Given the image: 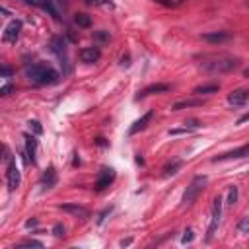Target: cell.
<instances>
[{
  "instance_id": "cell-39",
  "label": "cell",
  "mask_w": 249,
  "mask_h": 249,
  "mask_svg": "<svg viewBox=\"0 0 249 249\" xmlns=\"http://www.w3.org/2000/svg\"><path fill=\"white\" fill-rule=\"evenodd\" d=\"M86 4H101V2H105V0H84Z\"/></svg>"
},
{
  "instance_id": "cell-6",
  "label": "cell",
  "mask_w": 249,
  "mask_h": 249,
  "mask_svg": "<svg viewBox=\"0 0 249 249\" xmlns=\"http://www.w3.org/2000/svg\"><path fill=\"white\" fill-rule=\"evenodd\" d=\"M113 181H115V169H113V167H103V169L99 171L95 183H93V191H95V193H101V191H105Z\"/></svg>"
},
{
  "instance_id": "cell-11",
  "label": "cell",
  "mask_w": 249,
  "mask_h": 249,
  "mask_svg": "<svg viewBox=\"0 0 249 249\" xmlns=\"http://www.w3.org/2000/svg\"><path fill=\"white\" fill-rule=\"evenodd\" d=\"M78 54H80V60L86 62V64H93V62H97L101 58L99 47H84V49H80Z\"/></svg>"
},
{
  "instance_id": "cell-30",
  "label": "cell",
  "mask_w": 249,
  "mask_h": 249,
  "mask_svg": "<svg viewBox=\"0 0 249 249\" xmlns=\"http://www.w3.org/2000/svg\"><path fill=\"white\" fill-rule=\"evenodd\" d=\"M12 89H14V86L4 84V86H2V89H0V93H2V95H10V91H12Z\"/></svg>"
},
{
  "instance_id": "cell-33",
  "label": "cell",
  "mask_w": 249,
  "mask_h": 249,
  "mask_svg": "<svg viewBox=\"0 0 249 249\" xmlns=\"http://www.w3.org/2000/svg\"><path fill=\"white\" fill-rule=\"evenodd\" d=\"M247 121H249V111H247L245 115H241V117L237 119V124H243V123H247Z\"/></svg>"
},
{
  "instance_id": "cell-5",
  "label": "cell",
  "mask_w": 249,
  "mask_h": 249,
  "mask_svg": "<svg viewBox=\"0 0 249 249\" xmlns=\"http://www.w3.org/2000/svg\"><path fill=\"white\" fill-rule=\"evenodd\" d=\"M222 196H214V200H212V218H210V226H208V235H206V241H210L212 239V235H214V231H216V228H218V224H220V216H222Z\"/></svg>"
},
{
  "instance_id": "cell-18",
  "label": "cell",
  "mask_w": 249,
  "mask_h": 249,
  "mask_svg": "<svg viewBox=\"0 0 249 249\" xmlns=\"http://www.w3.org/2000/svg\"><path fill=\"white\" fill-rule=\"evenodd\" d=\"M51 47H53V51L58 54V58H64V60H66V45H64V39H62V37H53Z\"/></svg>"
},
{
  "instance_id": "cell-14",
  "label": "cell",
  "mask_w": 249,
  "mask_h": 249,
  "mask_svg": "<svg viewBox=\"0 0 249 249\" xmlns=\"http://www.w3.org/2000/svg\"><path fill=\"white\" fill-rule=\"evenodd\" d=\"M54 185H56V169H54L53 165H49V167L45 169L43 177H41V187H43V191H49V189H53Z\"/></svg>"
},
{
  "instance_id": "cell-29",
  "label": "cell",
  "mask_w": 249,
  "mask_h": 249,
  "mask_svg": "<svg viewBox=\"0 0 249 249\" xmlns=\"http://www.w3.org/2000/svg\"><path fill=\"white\" fill-rule=\"evenodd\" d=\"M181 241H183V243H191V241H193V230H187Z\"/></svg>"
},
{
  "instance_id": "cell-31",
  "label": "cell",
  "mask_w": 249,
  "mask_h": 249,
  "mask_svg": "<svg viewBox=\"0 0 249 249\" xmlns=\"http://www.w3.org/2000/svg\"><path fill=\"white\" fill-rule=\"evenodd\" d=\"M95 35H97V39H101V41H107V39H109V33H107V31H103V29H101V31H97Z\"/></svg>"
},
{
  "instance_id": "cell-22",
  "label": "cell",
  "mask_w": 249,
  "mask_h": 249,
  "mask_svg": "<svg viewBox=\"0 0 249 249\" xmlns=\"http://www.w3.org/2000/svg\"><path fill=\"white\" fill-rule=\"evenodd\" d=\"M74 21H76L78 27H89V25H91V18H89L88 14H76Z\"/></svg>"
},
{
  "instance_id": "cell-15",
  "label": "cell",
  "mask_w": 249,
  "mask_h": 249,
  "mask_svg": "<svg viewBox=\"0 0 249 249\" xmlns=\"http://www.w3.org/2000/svg\"><path fill=\"white\" fill-rule=\"evenodd\" d=\"M200 37H202L204 41L216 45V43H224V41H228V39L231 37V33H230V31H208V33H202Z\"/></svg>"
},
{
  "instance_id": "cell-27",
  "label": "cell",
  "mask_w": 249,
  "mask_h": 249,
  "mask_svg": "<svg viewBox=\"0 0 249 249\" xmlns=\"http://www.w3.org/2000/svg\"><path fill=\"white\" fill-rule=\"evenodd\" d=\"M185 126H187V128H200L202 124H200L196 119H189V121H185Z\"/></svg>"
},
{
  "instance_id": "cell-25",
  "label": "cell",
  "mask_w": 249,
  "mask_h": 249,
  "mask_svg": "<svg viewBox=\"0 0 249 249\" xmlns=\"http://www.w3.org/2000/svg\"><path fill=\"white\" fill-rule=\"evenodd\" d=\"M16 247H18V249H19V247H37V249H41V247H43V243H41V241H35V239H25V241L18 243ZM16 247H14V249H16Z\"/></svg>"
},
{
  "instance_id": "cell-7",
  "label": "cell",
  "mask_w": 249,
  "mask_h": 249,
  "mask_svg": "<svg viewBox=\"0 0 249 249\" xmlns=\"http://www.w3.org/2000/svg\"><path fill=\"white\" fill-rule=\"evenodd\" d=\"M58 208H60L62 212L74 216V218H80V220L89 218V210H88L86 206H82V204H76V202H66V204H60Z\"/></svg>"
},
{
  "instance_id": "cell-34",
  "label": "cell",
  "mask_w": 249,
  "mask_h": 249,
  "mask_svg": "<svg viewBox=\"0 0 249 249\" xmlns=\"http://www.w3.org/2000/svg\"><path fill=\"white\" fill-rule=\"evenodd\" d=\"M109 212H111V208H107V210H103V212H101V214H99V218H97V222H99V224H101V222H103V220H105V216H107V214H109Z\"/></svg>"
},
{
  "instance_id": "cell-3",
  "label": "cell",
  "mask_w": 249,
  "mask_h": 249,
  "mask_svg": "<svg viewBox=\"0 0 249 249\" xmlns=\"http://www.w3.org/2000/svg\"><path fill=\"white\" fill-rule=\"evenodd\" d=\"M206 183H208V177H206V175H195V177L191 179L189 187H187V189H185V193H183L181 204H183V206L193 204V202L198 198V195L206 189Z\"/></svg>"
},
{
  "instance_id": "cell-1",
  "label": "cell",
  "mask_w": 249,
  "mask_h": 249,
  "mask_svg": "<svg viewBox=\"0 0 249 249\" xmlns=\"http://www.w3.org/2000/svg\"><path fill=\"white\" fill-rule=\"evenodd\" d=\"M25 76L29 78V82L37 84V86H47V84H54L58 80V72L45 64V62H35L31 66L25 68Z\"/></svg>"
},
{
  "instance_id": "cell-28",
  "label": "cell",
  "mask_w": 249,
  "mask_h": 249,
  "mask_svg": "<svg viewBox=\"0 0 249 249\" xmlns=\"http://www.w3.org/2000/svg\"><path fill=\"white\" fill-rule=\"evenodd\" d=\"M29 126L35 130V134H41L43 132V126L39 124V121H29Z\"/></svg>"
},
{
  "instance_id": "cell-10",
  "label": "cell",
  "mask_w": 249,
  "mask_h": 249,
  "mask_svg": "<svg viewBox=\"0 0 249 249\" xmlns=\"http://www.w3.org/2000/svg\"><path fill=\"white\" fill-rule=\"evenodd\" d=\"M19 31H21V21H19V19H12V21L6 25V29H4L2 39H4L6 43H16L18 37H19Z\"/></svg>"
},
{
  "instance_id": "cell-37",
  "label": "cell",
  "mask_w": 249,
  "mask_h": 249,
  "mask_svg": "<svg viewBox=\"0 0 249 249\" xmlns=\"http://www.w3.org/2000/svg\"><path fill=\"white\" fill-rule=\"evenodd\" d=\"M95 144H97V146H107L105 138H97V140H95Z\"/></svg>"
},
{
  "instance_id": "cell-32",
  "label": "cell",
  "mask_w": 249,
  "mask_h": 249,
  "mask_svg": "<svg viewBox=\"0 0 249 249\" xmlns=\"http://www.w3.org/2000/svg\"><path fill=\"white\" fill-rule=\"evenodd\" d=\"M154 2H158V4H161V6H165V8H171V6H173L171 0H154Z\"/></svg>"
},
{
  "instance_id": "cell-41",
  "label": "cell",
  "mask_w": 249,
  "mask_h": 249,
  "mask_svg": "<svg viewBox=\"0 0 249 249\" xmlns=\"http://www.w3.org/2000/svg\"><path fill=\"white\" fill-rule=\"evenodd\" d=\"M243 76H245V78H249V68H245V70H243Z\"/></svg>"
},
{
  "instance_id": "cell-2",
  "label": "cell",
  "mask_w": 249,
  "mask_h": 249,
  "mask_svg": "<svg viewBox=\"0 0 249 249\" xmlns=\"http://www.w3.org/2000/svg\"><path fill=\"white\" fill-rule=\"evenodd\" d=\"M200 66L212 74H222V72H231L239 66V58L228 56V54H214V56H204Z\"/></svg>"
},
{
  "instance_id": "cell-21",
  "label": "cell",
  "mask_w": 249,
  "mask_h": 249,
  "mask_svg": "<svg viewBox=\"0 0 249 249\" xmlns=\"http://www.w3.org/2000/svg\"><path fill=\"white\" fill-rule=\"evenodd\" d=\"M181 165H183V161L181 160H175L173 163H167L165 167H163V177H169V175H175L179 169H181Z\"/></svg>"
},
{
  "instance_id": "cell-35",
  "label": "cell",
  "mask_w": 249,
  "mask_h": 249,
  "mask_svg": "<svg viewBox=\"0 0 249 249\" xmlns=\"http://www.w3.org/2000/svg\"><path fill=\"white\" fill-rule=\"evenodd\" d=\"M10 74H12V70H10L8 66H2V76H4V78H8Z\"/></svg>"
},
{
  "instance_id": "cell-16",
  "label": "cell",
  "mask_w": 249,
  "mask_h": 249,
  "mask_svg": "<svg viewBox=\"0 0 249 249\" xmlns=\"http://www.w3.org/2000/svg\"><path fill=\"white\" fill-rule=\"evenodd\" d=\"M204 101L202 99H179L171 105V111H181V109H189V107H200Z\"/></svg>"
},
{
  "instance_id": "cell-13",
  "label": "cell",
  "mask_w": 249,
  "mask_h": 249,
  "mask_svg": "<svg viewBox=\"0 0 249 249\" xmlns=\"http://www.w3.org/2000/svg\"><path fill=\"white\" fill-rule=\"evenodd\" d=\"M152 119H154V111H146L138 121H134V123H132V126L128 128V134H138L140 130H144V128L152 123Z\"/></svg>"
},
{
  "instance_id": "cell-23",
  "label": "cell",
  "mask_w": 249,
  "mask_h": 249,
  "mask_svg": "<svg viewBox=\"0 0 249 249\" xmlns=\"http://www.w3.org/2000/svg\"><path fill=\"white\" fill-rule=\"evenodd\" d=\"M237 195H239L237 187H235V185H230V187H228V196H226V200H228L230 206H233V204L237 202Z\"/></svg>"
},
{
  "instance_id": "cell-9",
  "label": "cell",
  "mask_w": 249,
  "mask_h": 249,
  "mask_svg": "<svg viewBox=\"0 0 249 249\" xmlns=\"http://www.w3.org/2000/svg\"><path fill=\"white\" fill-rule=\"evenodd\" d=\"M228 103L233 105V107H239V105L249 103V89L247 88H239V89L230 91L228 93Z\"/></svg>"
},
{
  "instance_id": "cell-12",
  "label": "cell",
  "mask_w": 249,
  "mask_h": 249,
  "mask_svg": "<svg viewBox=\"0 0 249 249\" xmlns=\"http://www.w3.org/2000/svg\"><path fill=\"white\" fill-rule=\"evenodd\" d=\"M169 89H171L169 84H150V86H146L144 89L138 91L136 99H142V97H148V95H154V93H165Z\"/></svg>"
},
{
  "instance_id": "cell-8",
  "label": "cell",
  "mask_w": 249,
  "mask_h": 249,
  "mask_svg": "<svg viewBox=\"0 0 249 249\" xmlns=\"http://www.w3.org/2000/svg\"><path fill=\"white\" fill-rule=\"evenodd\" d=\"M249 156V144H243L239 148H233L230 152H224L216 158H212V161H224V160H239V158H247Z\"/></svg>"
},
{
  "instance_id": "cell-17",
  "label": "cell",
  "mask_w": 249,
  "mask_h": 249,
  "mask_svg": "<svg viewBox=\"0 0 249 249\" xmlns=\"http://www.w3.org/2000/svg\"><path fill=\"white\" fill-rule=\"evenodd\" d=\"M35 150H37V140L35 136L25 134V154H27V161L35 163Z\"/></svg>"
},
{
  "instance_id": "cell-38",
  "label": "cell",
  "mask_w": 249,
  "mask_h": 249,
  "mask_svg": "<svg viewBox=\"0 0 249 249\" xmlns=\"http://www.w3.org/2000/svg\"><path fill=\"white\" fill-rule=\"evenodd\" d=\"M23 4H27V6H37V0H21Z\"/></svg>"
},
{
  "instance_id": "cell-36",
  "label": "cell",
  "mask_w": 249,
  "mask_h": 249,
  "mask_svg": "<svg viewBox=\"0 0 249 249\" xmlns=\"http://www.w3.org/2000/svg\"><path fill=\"white\" fill-rule=\"evenodd\" d=\"M33 226H37V220H27L25 222V228H33Z\"/></svg>"
},
{
  "instance_id": "cell-40",
  "label": "cell",
  "mask_w": 249,
  "mask_h": 249,
  "mask_svg": "<svg viewBox=\"0 0 249 249\" xmlns=\"http://www.w3.org/2000/svg\"><path fill=\"white\" fill-rule=\"evenodd\" d=\"M130 241H132V239H123L121 245H123V247H124V245H130Z\"/></svg>"
},
{
  "instance_id": "cell-26",
  "label": "cell",
  "mask_w": 249,
  "mask_h": 249,
  "mask_svg": "<svg viewBox=\"0 0 249 249\" xmlns=\"http://www.w3.org/2000/svg\"><path fill=\"white\" fill-rule=\"evenodd\" d=\"M64 233H66V230H64L62 224H54V226H53V235H54V237H64Z\"/></svg>"
},
{
  "instance_id": "cell-20",
  "label": "cell",
  "mask_w": 249,
  "mask_h": 249,
  "mask_svg": "<svg viewBox=\"0 0 249 249\" xmlns=\"http://www.w3.org/2000/svg\"><path fill=\"white\" fill-rule=\"evenodd\" d=\"M37 6H39L41 10H45V12H49V16H53L54 19H60L58 10L53 6V0H37Z\"/></svg>"
},
{
  "instance_id": "cell-19",
  "label": "cell",
  "mask_w": 249,
  "mask_h": 249,
  "mask_svg": "<svg viewBox=\"0 0 249 249\" xmlns=\"http://www.w3.org/2000/svg\"><path fill=\"white\" fill-rule=\"evenodd\" d=\"M220 89V84H202V86H196L193 89L195 95H208V93H216Z\"/></svg>"
},
{
  "instance_id": "cell-24",
  "label": "cell",
  "mask_w": 249,
  "mask_h": 249,
  "mask_svg": "<svg viewBox=\"0 0 249 249\" xmlns=\"http://www.w3.org/2000/svg\"><path fill=\"white\" fill-rule=\"evenodd\" d=\"M237 231H239V233H249V216H243V218L237 222Z\"/></svg>"
},
{
  "instance_id": "cell-4",
  "label": "cell",
  "mask_w": 249,
  "mask_h": 249,
  "mask_svg": "<svg viewBox=\"0 0 249 249\" xmlns=\"http://www.w3.org/2000/svg\"><path fill=\"white\" fill-rule=\"evenodd\" d=\"M4 163H6V183H8V189L10 191H16L19 187L21 177H19V169L16 165V160L12 158V154H10L8 148H4Z\"/></svg>"
}]
</instances>
